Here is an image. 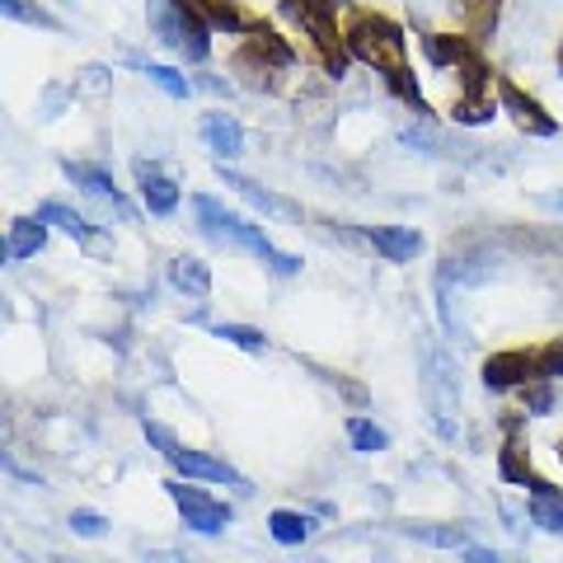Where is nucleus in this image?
Segmentation results:
<instances>
[{
    "mask_svg": "<svg viewBox=\"0 0 563 563\" xmlns=\"http://www.w3.org/2000/svg\"><path fill=\"white\" fill-rule=\"evenodd\" d=\"M339 10L343 0H277V14L296 29L306 57L324 70V76L343 80L347 66H352V52L343 38V24H339Z\"/></svg>",
    "mask_w": 563,
    "mask_h": 563,
    "instance_id": "7ed1b4c3",
    "label": "nucleus"
},
{
    "mask_svg": "<svg viewBox=\"0 0 563 563\" xmlns=\"http://www.w3.org/2000/svg\"><path fill=\"white\" fill-rule=\"evenodd\" d=\"M202 141H207V151L217 155V161H235V155H244V128L221 109H211L202 118Z\"/></svg>",
    "mask_w": 563,
    "mask_h": 563,
    "instance_id": "dca6fc26",
    "label": "nucleus"
},
{
    "mask_svg": "<svg viewBox=\"0 0 563 563\" xmlns=\"http://www.w3.org/2000/svg\"><path fill=\"white\" fill-rule=\"evenodd\" d=\"M169 282H174V291L188 296V301H207L211 296V268L202 258H192V254L169 258Z\"/></svg>",
    "mask_w": 563,
    "mask_h": 563,
    "instance_id": "a211bd4d",
    "label": "nucleus"
},
{
    "mask_svg": "<svg viewBox=\"0 0 563 563\" xmlns=\"http://www.w3.org/2000/svg\"><path fill=\"white\" fill-rule=\"evenodd\" d=\"M192 211H198V225L202 231L217 240V244H231V250H244V254H254L258 263H268L273 273H282V277H296L301 273V258L296 254H287V250H277V244L263 235V225H254V221H244L240 211H231V207H221L217 198H207V192H198L192 198Z\"/></svg>",
    "mask_w": 563,
    "mask_h": 563,
    "instance_id": "39448f33",
    "label": "nucleus"
},
{
    "mask_svg": "<svg viewBox=\"0 0 563 563\" xmlns=\"http://www.w3.org/2000/svg\"><path fill=\"white\" fill-rule=\"evenodd\" d=\"M38 221H47V225H57V231H66L70 240H85L90 244L95 240V225L80 217V211H70L66 202H43L38 207Z\"/></svg>",
    "mask_w": 563,
    "mask_h": 563,
    "instance_id": "4be33fe9",
    "label": "nucleus"
},
{
    "mask_svg": "<svg viewBox=\"0 0 563 563\" xmlns=\"http://www.w3.org/2000/svg\"><path fill=\"white\" fill-rule=\"evenodd\" d=\"M296 57H301V52H296L268 20H263L254 33H244V38L231 47V76L250 95H277L282 85H287Z\"/></svg>",
    "mask_w": 563,
    "mask_h": 563,
    "instance_id": "20e7f679",
    "label": "nucleus"
},
{
    "mask_svg": "<svg viewBox=\"0 0 563 563\" xmlns=\"http://www.w3.org/2000/svg\"><path fill=\"white\" fill-rule=\"evenodd\" d=\"M498 103H503V113L512 118L517 132H526V136H559V118L544 109L531 90H521L512 76L498 80Z\"/></svg>",
    "mask_w": 563,
    "mask_h": 563,
    "instance_id": "9b49d317",
    "label": "nucleus"
},
{
    "mask_svg": "<svg viewBox=\"0 0 563 563\" xmlns=\"http://www.w3.org/2000/svg\"><path fill=\"white\" fill-rule=\"evenodd\" d=\"M132 174H136L141 202H146L151 217H174V211H179V184L155 161H132Z\"/></svg>",
    "mask_w": 563,
    "mask_h": 563,
    "instance_id": "f8f14e48",
    "label": "nucleus"
},
{
    "mask_svg": "<svg viewBox=\"0 0 563 563\" xmlns=\"http://www.w3.org/2000/svg\"><path fill=\"white\" fill-rule=\"evenodd\" d=\"M422 43V57L432 66H442L455 76V99H451V122H461V128H484L493 122V113L503 109L498 103V70L493 62L484 57V47L465 38V33H442V29H422L418 33Z\"/></svg>",
    "mask_w": 563,
    "mask_h": 563,
    "instance_id": "f257e3e1",
    "label": "nucleus"
},
{
    "mask_svg": "<svg viewBox=\"0 0 563 563\" xmlns=\"http://www.w3.org/2000/svg\"><path fill=\"white\" fill-rule=\"evenodd\" d=\"M141 432H146L151 446H161V455L174 465V474H179V479H188V484H231V488H250V479H244L235 465H225V461H217V455H207V451H198V446H184L169 428H161V422L146 418V422H141Z\"/></svg>",
    "mask_w": 563,
    "mask_h": 563,
    "instance_id": "6e6552de",
    "label": "nucleus"
},
{
    "mask_svg": "<svg viewBox=\"0 0 563 563\" xmlns=\"http://www.w3.org/2000/svg\"><path fill=\"white\" fill-rule=\"evenodd\" d=\"M70 531L85 536V540H99L103 536V517L99 512H70Z\"/></svg>",
    "mask_w": 563,
    "mask_h": 563,
    "instance_id": "c85d7f7f",
    "label": "nucleus"
},
{
    "mask_svg": "<svg viewBox=\"0 0 563 563\" xmlns=\"http://www.w3.org/2000/svg\"><path fill=\"white\" fill-rule=\"evenodd\" d=\"M347 442H352V451H362V455H376V451H385L390 446V437H385L380 428L366 413H352L347 418Z\"/></svg>",
    "mask_w": 563,
    "mask_h": 563,
    "instance_id": "5701e85b",
    "label": "nucleus"
},
{
    "mask_svg": "<svg viewBox=\"0 0 563 563\" xmlns=\"http://www.w3.org/2000/svg\"><path fill=\"white\" fill-rule=\"evenodd\" d=\"M563 376V339H550V343H536V347H503L484 357L479 366V380L488 390H526L536 380H559Z\"/></svg>",
    "mask_w": 563,
    "mask_h": 563,
    "instance_id": "423d86ee",
    "label": "nucleus"
},
{
    "mask_svg": "<svg viewBox=\"0 0 563 563\" xmlns=\"http://www.w3.org/2000/svg\"><path fill=\"white\" fill-rule=\"evenodd\" d=\"M141 70H146V76H151L155 85H161V90H165L169 99H188V80H184L174 66H141Z\"/></svg>",
    "mask_w": 563,
    "mask_h": 563,
    "instance_id": "bb28decb",
    "label": "nucleus"
},
{
    "mask_svg": "<svg viewBox=\"0 0 563 563\" xmlns=\"http://www.w3.org/2000/svg\"><path fill=\"white\" fill-rule=\"evenodd\" d=\"M221 179H225V188H235L244 202H254V207H263V211H273V217H291V221H301V207H291L287 198H277V192L258 188L254 179H244V174H231V169H221Z\"/></svg>",
    "mask_w": 563,
    "mask_h": 563,
    "instance_id": "6ab92c4d",
    "label": "nucleus"
},
{
    "mask_svg": "<svg viewBox=\"0 0 563 563\" xmlns=\"http://www.w3.org/2000/svg\"><path fill=\"white\" fill-rule=\"evenodd\" d=\"M465 563H503V554L479 550V544H465Z\"/></svg>",
    "mask_w": 563,
    "mask_h": 563,
    "instance_id": "c756f323",
    "label": "nucleus"
},
{
    "mask_svg": "<svg viewBox=\"0 0 563 563\" xmlns=\"http://www.w3.org/2000/svg\"><path fill=\"white\" fill-rule=\"evenodd\" d=\"M521 395V413H531V418H544L554 409V380H536V385H526Z\"/></svg>",
    "mask_w": 563,
    "mask_h": 563,
    "instance_id": "393cba45",
    "label": "nucleus"
},
{
    "mask_svg": "<svg viewBox=\"0 0 563 563\" xmlns=\"http://www.w3.org/2000/svg\"><path fill=\"white\" fill-rule=\"evenodd\" d=\"M211 333L225 339V343H235V347H244V352H268V339H263L258 329H250V324H217Z\"/></svg>",
    "mask_w": 563,
    "mask_h": 563,
    "instance_id": "a878e982",
    "label": "nucleus"
},
{
    "mask_svg": "<svg viewBox=\"0 0 563 563\" xmlns=\"http://www.w3.org/2000/svg\"><path fill=\"white\" fill-rule=\"evenodd\" d=\"M62 169H66V179L76 184V188H85L90 198H99V202H109L122 221H132V207H128V198H122V188L113 184V174L103 169V165H85V161H62Z\"/></svg>",
    "mask_w": 563,
    "mask_h": 563,
    "instance_id": "ddd939ff",
    "label": "nucleus"
},
{
    "mask_svg": "<svg viewBox=\"0 0 563 563\" xmlns=\"http://www.w3.org/2000/svg\"><path fill=\"white\" fill-rule=\"evenodd\" d=\"M554 62H559V76H563V38H559V52H554Z\"/></svg>",
    "mask_w": 563,
    "mask_h": 563,
    "instance_id": "7c9ffc66",
    "label": "nucleus"
},
{
    "mask_svg": "<svg viewBox=\"0 0 563 563\" xmlns=\"http://www.w3.org/2000/svg\"><path fill=\"white\" fill-rule=\"evenodd\" d=\"M455 14H461L465 38H474L484 47V43H493V33H498L503 0H455Z\"/></svg>",
    "mask_w": 563,
    "mask_h": 563,
    "instance_id": "f3484780",
    "label": "nucleus"
},
{
    "mask_svg": "<svg viewBox=\"0 0 563 563\" xmlns=\"http://www.w3.org/2000/svg\"><path fill=\"white\" fill-rule=\"evenodd\" d=\"M366 240L385 263H409L422 254V231H413V225H372Z\"/></svg>",
    "mask_w": 563,
    "mask_h": 563,
    "instance_id": "2eb2a0df",
    "label": "nucleus"
},
{
    "mask_svg": "<svg viewBox=\"0 0 563 563\" xmlns=\"http://www.w3.org/2000/svg\"><path fill=\"white\" fill-rule=\"evenodd\" d=\"M498 479H507V484H521L526 493H563V488H554L544 474L536 470V461H531V442H526V422H521V413H503V451H498Z\"/></svg>",
    "mask_w": 563,
    "mask_h": 563,
    "instance_id": "1a4fd4ad",
    "label": "nucleus"
},
{
    "mask_svg": "<svg viewBox=\"0 0 563 563\" xmlns=\"http://www.w3.org/2000/svg\"><path fill=\"white\" fill-rule=\"evenodd\" d=\"M526 512H531V521L540 531L563 536V493H536V498L526 503Z\"/></svg>",
    "mask_w": 563,
    "mask_h": 563,
    "instance_id": "b1692460",
    "label": "nucleus"
},
{
    "mask_svg": "<svg viewBox=\"0 0 563 563\" xmlns=\"http://www.w3.org/2000/svg\"><path fill=\"white\" fill-rule=\"evenodd\" d=\"M314 531V521L306 512H291V507H277V512L268 517V536L277 544H306Z\"/></svg>",
    "mask_w": 563,
    "mask_h": 563,
    "instance_id": "412c9836",
    "label": "nucleus"
},
{
    "mask_svg": "<svg viewBox=\"0 0 563 563\" xmlns=\"http://www.w3.org/2000/svg\"><path fill=\"white\" fill-rule=\"evenodd\" d=\"M0 10H5L10 20H24V24H38V29H62L47 10H33V5H24V0H0Z\"/></svg>",
    "mask_w": 563,
    "mask_h": 563,
    "instance_id": "cd10ccee",
    "label": "nucleus"
},
{
    "mask_svg": "<svg viewBox=\"0 0 563 563\" xmlns=\"http://www.w3.org/2000/svg\"><path fill=\"white\" fill-rule=\"evenodd\" d=\"M343 38H347V52L352 62L372 66L376 76L385 80L399 103H409L413 113L428 118V99H422L418 80H413V66H409V38H404V24L390 20L385 10H372V5H352L347 20H343Z\"/></svg>",
    "mask_w": 563,
    "mask_h": 563,
    "instance_id": "f03ea898",
    "label": "nucleus"
},
{
    "mask_svg": "<svg viewBox=\"0 0 563 563\" xmlns=\"http://www.w3.org/2000/svg\"><path fill=\"white\" fill-rule=\"evenodd\" d=\"M192 10L202 14V24L211 29V33H254L258 24H263V14H254V10H244L240 0H188Z\"/></svg>",
    "mask_w": 563,
    "mask_h": 563,
    "instance_id": "4468645a",
    "label": "nucleus"
},
{
    "mask_svg": "<svg viewBox=\"0 0 563 563\" xmlns=\"http://www.w3.org/2000/svg\"><path fill=\"white\" fill-rule=\"evenodd\" d=\"M146 20L155 43H165L179 62H207L211 57V29L202 24V14L188 0H146Z\"/></svg>",
    "mask_w": 563,
    "mask_h": 563,
    "instance_id": "0eeeda50",
    "label": "nucleus"
},
{
    "mask_svg": "<svg viewBox=\"0 0 563 563\" xmlns=\"http://www.w3.org/2000/svg\"><path fill=\"white\" fill-rule=\"evenodd\" d=\"M554 455H559V465H563V437H559V446H554Z\"/></svg>",
    "mask_w": 563,
    "mask_h": 563,
    "instance_id": "2f4dec72",
    "label": "nucleus"
},
{
    "mask_svg": "<svg viewBox=\"0 0 563 563\" xmlns=\"http://www.w3.org/2000/svg\"><path fill=\"white\" fill-rule=\"evenodd\" d=\"M43 244H47V221H38V217H14L10 221V235H5L10 258H33Z\"/></svg>",
    "mask_w": 563,
    "mask_h": 563,
    "instance_id": "aec40b11",
    "label": "nucleus"
},
{
    "mask_svg": "<svg viewBox=\"0 0 563 563\" xmlns=\"http://www.w3.org/2000/svg\"><path fill=\"white\" fill-rule=\"evenodd\" d=\"M165 488H169L174 507H179V517L188 521V531H198V536H221L225 526L235 521V507H231V503H221V498H211V493L198 488V484L169 479Z\"/></svg>",
    "mask_w": 563,
    "mask_h": 563,
    "instance_id": "9d476101",
    "label": "nucleus"
}]
</instances>
